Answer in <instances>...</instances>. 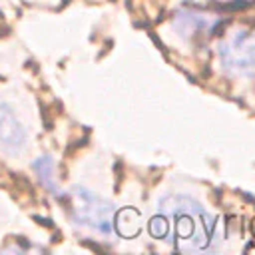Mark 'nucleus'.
I'll list each match as a JSON object with an SVG mask.
<instances>
[{
    "instance_id": "1",
    "label": "nucleus",
    "mask_w": 255,
    "mask_h": 255,
    "mask_svg": "<svg viewBox=\"0 0 255 255\" xmlns=\"http://www.w3.org/2000/svg\"><path fill=\"white\" fill-rule=\"evenodd\" d=\"M151 231L179 251H211L217 241L219 221L201 203L185 195H167L157 203Z\"/></svg>"
},
{
    "instance_id": "2",
    "label": "nucleus",
    "mask_w": 255,
    "mask_h": 255,
    "mask_svg": "<svg viewBox=\"0 0 255 255\" xmlns=\"http://www.w3.org/2000/svg\"><path fill=\"white\" fill-rule=\"evenodd\" d=\"M219 60L233 76L255 74V30L239 28L219 42Z\"/></svg>"
},
{
    "instance_id": "3",
    "label": "nucleus",
    "mask_w": 255,
    "mask_h": 255,
    "mask_svg": "<svg viewBox=\"0 0 255 255\" xmlns=\"http://www.w3.org/2000/svg\"><path fill=\"white\" fill-rule=\"evenodd\" d=\"M74 211L82 225L98 231V233H112L116 209L110 201L94 195L88 189H74Z\"/></svg>"
},
{
    "instance_id": "4",
    "label": "nucleus",
    "mask_w": 255,
    "mask_h": 255,
    "mask_svg": "<svg viewBox=\"0 0 255 255\" xmlns=\"http://www.w3.org/2000/svg\"><path fill=\"white\" fill-rule=\"evenodd\" d=\"M26 141V131L6 104H0V143L8 151H18Z\"/></svg>"
},
{
    "instance_id": "5",
    "label": "nucleus",
    "mask_w": 255,
    "mask_h": 255,
    "mask_svg": "<svg viewBox=\"0 0 255 255\" xmlns=\"http://www.w3.org/2000/svg\"><path fill=\"white\" fill-rule=\"evenodd\" d=\"M173 24L179 28L181 34L197 36V34L209 32V30L215 26V20H213L209 14L195 12V10H185V12H179V14L175 16Z\"/></svg>"
},
{
    "instance_id": "6",
    "label": "nucleus",
    "mask_w": 255,
    "mask_h": 255,
    "mask_svg": "<svg viewBox=\"0 0 255 255\" xmlns=\"http://www.w3.org/2000/svg\"><path fill=\"white\" fill-rule=\"evenodd\" d=\"M32 169L38 173L42 185L50 191H58V185L54 181V163H52V157H40L32 163Z\"/></svg>"
}]
</instances>
